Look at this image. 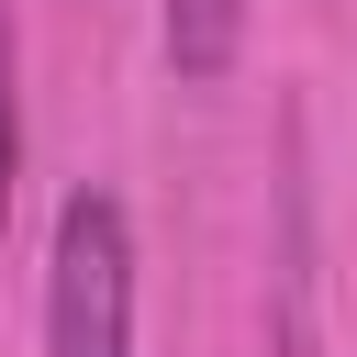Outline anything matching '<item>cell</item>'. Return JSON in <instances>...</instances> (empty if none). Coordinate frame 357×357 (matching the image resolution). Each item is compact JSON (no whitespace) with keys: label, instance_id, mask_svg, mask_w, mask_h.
<instances>
[{"label":"cell","instance_id":"obj_3","mask_svg":"<svg viewBox=\"0 0 357 357\" xmlns=\"http://www.w3.org/2000/svg\"><path fill=\"white\" fill-rule=\"evenodd\" d=\"M11 190H22V45L0 11V234H11Z\"/></svg>","mask_w":357,"mask_h":357},{"label":"cell","instance_id":"obj_2","mask_svg":"<svg viewBox=\"0 0 357 357\" xmlns=\"http://www.w3.org/2000/svg\"><path fill=\"white\" fill-rule=\"evenodd\" d=\"M245 56V0H167V67L190 89H212Z\"/></svg>","mask_w":357,"mask_h":357},{"label":"cell","instance_id":"obj_1","mask_svg":"<svg viewBox=\"0 0 357 357\" xmlns=\"http://www.w3.org/2000/svg\"><path fill=\"white\" fill-rule=\"evenodd\" d=\"M45 357H134V223H123L112 190H67L56 201Z\"/></svg>","mask_w":357,"mask_h":357}]
</instances>
